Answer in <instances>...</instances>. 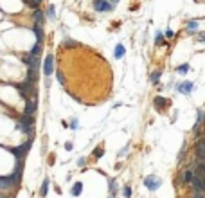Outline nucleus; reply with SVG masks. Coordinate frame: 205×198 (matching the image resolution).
<instances>
[{"label":"nucleus","instance_id":"nucleus-27","mask_svg":"<svg viewBox=\"0 0 205 198\" xmlns=\"http://www.w3.org/2000/svg\"><path fill=\"white\" fill-rule=\"evenodd\" d=\"M122 196L124 198L132 196V187H130V185H124V187H122Z\"/></svg>","mask_w":205,"mask_h":198},{"label":"nucleus","instance_id":"nucleus-30","mask_svg":"<svg viewBox=\"0 0 205 198\" xmlns=\"http://www.w3.org/2000/svg\"><path fill=\"white\" fill-rule=\"evenodd\" d=\"M65 47H78V43L72 42V38H65Z\"/></svg>","mask_w":205,"mask_h":198},{"label":"nucleus","instance_id":"nucleus-20","mask_svg":"<svg viewBox=\"0 0 205 198\" xmlns=\"http://www.w3.org/2000/svg\"><path fill=\"white\" fill-rule=\"evenodd\" d=\"M81 191H83V184L81 182H76L72 185V189H70V193H72V196H79Z\"/></svg>","mask_w":205,"mask_h":198},{"label":"nucleus","instance_id":"nucleus-18","mask_svg":"<svg viewBox=\"0 0 205 198\" xmlns=\"http://www.w3.org/2000/svg\"><path fill=\"white\" fill-rule=\"evenodd\" d=\"M160 76H162V70H160V69H157V70H153V72L149 74V81H151L153 85H157L158 79H160Z\"/></svg>","mask_w":205,"mask_h":198},{"label":"nucleus","instance_id":"nucleus-11","mask_svg":"<svg viewBox=\"0 0 205 198\" xmlns=\"http://www.w3.org/2000/svg\"><path fill=\"white\" fill-rule=\"evenodd\" d=\"M203 119H205V112L198 110L196 112V123H194V126H192V132L196 133V137L200 135V126H202V123H203Z\"/></svg>","mask_w":205,"mask_h":198},{"label":"nucleus","instance_id":"nucleus-12","mask_svg":"<svg viewBox=\"0 0 205 198\" xmlns=\"http://www.w3.org/2000/svg\"><path fill=\"white\" fill-rule=\"evenodd\" d=\"M38 76H40V70H36V69H27V78H25V81H29V83H36L38 81Z\"/></svg>","mask_w":205,"mask_h":198},{"label":"nucleus","instance_id":"nucleus-36","mask_svg":"<svg viewBox=\"0 0 205 198\" xmlns=\"http://www.w3.org/2000/svg\"><path fill=\"white\" fill-rule=\"evenodd\" d=\"M85 164H87V160H85V159H83V157H81L79 160H78V166H79V168H83V166H85Z\"/></svg>","mask_w":205,"mask_h":198},{"label":"nucleus","instance_id":"nucleus-15","mask_svg":"<svg viewBox=\"0 0 205 198\" xmlns=\"http://www.w3.org/2000/svg\"><path fill=\"white\" fill-rule=\"evenodd\" d=\"M192 178H194V171L192 169H183V175H182V182L183 184H189L191 185V182H192Z\"/></svg>","mask_w":205,"mask_h":198},{"label":"nucleus","instance_id":"nucleus-44","mask_svg":"<svg viewBox=\"0 0 205 198\" xmlns=\"http://www.w3.org/2000/svg\"><path fill=\"white\" fill-rule=\"evenodd\" d=\"M110 198H113V196H110Z\"/></svg>","mask_w":205,"mask_h":198},{"label":"nucleus","instance_id":"nucleus-37","mask_svg":"<svg viewBox=\"0 0 205 198\" xmlns=\"http://www.w3.org/2000/svg\"><path fill=\"white\" fill-rule=\"evenodd\" d=\"M126 151H128V146H126V148H122V150L119 151V157H124V153H126Z\"/></svg>","mask_w":205,"mask_h":198},{"label":"nucleus","instance_id":"nucleus-3","mask_svg":"<svg viewBox=\"0 0 205 198\" xmlns=\"http://www.w3.org/2000/svg\"><path fill=\"white\" fill-rule=\"evenodd\" d=\"M20 176H22V173H16V171H15V175L0 176V189H9V187H15L16 184L20 182Z\"/></svg>","mask_w":205,"mask_h":198},{"label":"nucleus","instance_id":"nucleus-5","mask_svg":"<svg viewBox=\"0 0 205 198\" xmlns=\"http://www.w3.org/2000/svg\"><path fill=\"white\" fill-rule=\"evenodd\" d=\"M162 185V178L160 176H157V175H149L144 178V187L149 191H157L158 187Z\"/></svg>","mask_w":205,"mask_h":198},{"label":"nucleus","instance_id":"nucleus-41","mask_svg":"<svg viewBox=\"0 0 205 198\" xmlns=\"http://www.w3.org/2000/svg\"><path fill=\"white\" fill-rule=\"evenodd\" d=\"M108 2H110L112 6H117V4H119V0H108Z\"/></svg>","mask_w":205,"mask_h":198},{"label":"nucleus","instance_id":"nucleus-26","mask_svg":"<svg viewBox=\"0 0 205 198\" xmlns=\"http://www.w3.org/2000/svg\"><path fill=\"white\" fill-rule=\"evenodd\" d=\"M23 4H25V6H29V8H32L34 11L38 9V2H36V0H23Z\"/></svg>","mask_w":205,"mask_h":198},{"label":"nucleus","instance_id":"nucleus-8","mask_svg":"<svg viewBox=\"0 0 205 198\" xmlns=\"http://www.w3.org/2000/svg\"><path fill=\"white\" fill-rule=\"evenodd\" d=\"M113 8L115 6H112L108 0H94V9L97 13H110L113 11Z\"/></svg>","mask_w":205,"mask_h":198},{"label":"nucleus","instance_id":"nucleus-43","mask_svg":"<svg viewBox=\"0 0 205 198\" xmlns=\"http://www.w3.org/2000/svg\"><path fill=\"white\" fill-rule=\"evenodd\" d=\"M36 2H38V4H40V2H42V0H36Z\"/></svg>","mask_w":205,"mask_h":198},{"label":"nucleus","instance_id":"nucleus-23","mask_svg":"<svg viewBox=\"0 0 205 198\" xmlns=\"http://www.w3.org/2000/svg\"><path fill=\"white\" fill-rule=\"evenodd\" d=\"M42 47H43V43H36L32 49H31V54L36 56V58H40V54H42Z\"/></svg>","mask_w":205,"mask_h":198},{"label":"nucleus","instance_id":"nucleus-9","mask_svg":"<svg viewBox=\"0 0 205 198\" xmlns=\"http://www.w3.org/2000/svg\"><path fill=\"white\" fill-rule=\"evenodd\" d=\"M175 88L180 94L189 95V94H192V90H194V83H192V81H182V83H178Z\"/></svg>","mask_w":205,"mask_h":198},{"label":"nucleus","instance_id":"nucleus-39","mask_svg":"<svg viewBox=\"0 0 205 198\" xmlns=\"http://www.w3.org/2000/svg\"><path fill=\"white\" fill-rule=\"evenodd\" d=\"M166 36H168V38H173V36H175V33H173V31H166Z\"/></svg>","mask_w":205,"mask_h":198},{"label":"nucleus","instance_id":"nucleus-25","mask_svg":"<svg viewBox=\"0 0 205 198\" xmlns=\"http://www.w3.org/2000/svg\"><path fill=\"white\" fill-rule=\"evenodd\" d=\"M47 16H49V18H51V20H56V8H54V6H49V8H47Z\"/></svg>","mask_w":205,"mask_h":198},{"label":"nucleus","instance_id":"nucleus-17","mask_svg":"<svg viewBox=\"0 0 205 198\" xmlns=\"http://www.w3.org/2000/svg\"><path fill=\"white\" fill-rule=\"evenodd\" d=\"M153 104H155V108H157V110H162V108L168 104V101H166L162 95H157V97L153 99Z\"/></svg>","mask_w":205,"mask_h":198},{"label":"nucleus","instance_id":"nucleus-10","mask_svg":"<svg viewBox=\"0 0 205 198\" xmlns=\"http://www.w3.org/2000/svg\"><path fill=\"white\" fill-rule=\"evenodd\" d=\"M191 187H192V193H205V187H203V176L194 175L192 182H191Z\"/></svg>","mask_w":205,"mask_h":198},{"label":"nucleus","instance_id":"nucleus-21","mask_svg":"<svg viewBox=\"0 0 205 198\" xmlns=\"http://www.w3.org/2000/svg\"><path fill=\"white\" fill-rule=\"evenodd\" d=\"M108 189H110V195L113 196V195L119 191V182L117 180H110V182H108Z\"/></svg>","mask_w":205,"mask_h":198},{"label":"nucleus","instance_id":"nucleus-32","mask_svg":"<svg viewBox=\"0 0 205 198\" xmlns=\"http://www.w3.org/2000/svg\"><path fill=\"white\" fill-rule=\"evenodd\" d=\"M183 157H185V144L182 146V150H180V155H178V162L183 160Z\"/></svg>","mask_w":205,"mask_h":198},{"label":"nucleus","instance_id":"nucleus-31","mask_svg":"<svg viewBox=\"0 0 205 198\" xmlns=\"http://www.w3.org/2000/svg\"><path fill=\"white\" fill-rule=\"evenodd\" d=\"M68 128L78 130V117H72V119H70V126H68Z\"/></svg>","mask_w":205,"mask_h":198},{"label":"nucleus","instance_id":"nucleus-24","mask_svg":"<svg viewBox=\"0 0 205 198\" xmlns=\"http://www.w3.org/2000/svg\"><path fill=\"white\" fill-rule=\"evenodd\" d=\"M176 72L178 74H187L189 72V63H182V65L176 67Z\"/></svg>","mask_w":205,"mask_h":198},{"label":"nucleus","instance_id":"nucleus-29","mask_svg":"<svg viewBox=\"0 0 205 198\" xmlns=\"http://www.w3.org/2000/svg\"><path fill=\"white\" fill-rule=\"evenodd\" d=\"M155 43L157 45L162 43V31H157V34H155Z\"/></svg>","mask_w":205,"mask_h":198},{"label":"nucleus","instance_id":"nucleus-4","mask_svg":"<svg viewBox=\"0 0 205 198\" xmlns=\"http://www.w3.org/2000/svg\"><path fill=\"white\" fill-rule=\"evenodd\" d=\"M36 108H38V90L32 94V99H27L25 101V108H23V114L25 115H34V112H36Z\"/></svg>","mask_w":205,"mask_h":198},{"label":"nucleus","instance_id":"nucleus-14","mask_svg":"<svg viewBox=\"0 0 205 198\" xmlns=\"http://www.w3.org/2000/svg\"><path fill=\"white\" fill-rule=\"evenodd\" d=\"M32 20H34V23H36V25H43V22H45V13H43V11H40V9H36V11L32 13Z\"/></svg>","mask_w":205,"mask_h":198},{"label":"nucleus","instance_id":"nucleus-2","mask_svg":"<svg viewBox=\"0 0 205 198\" xmlns=\"http://www.w3.org/2000/svg\"><path fill=\"white\" fill-rule=\"evenodd\" d=\"M31 146H32V137H29V140H27V142H23V144H20V146H16V148H8V150L16 157V160H23V157L29 153Z\"/></svg>","mask_w":205,"mask_h":198},{"label":"nucleus","instance_id":"nucleus-35","mask_svg":"<svg viewBox=\"0 0 205 198\" xmlns=\"http://www.w3.org/2000/svg\"><path fill=\"white\" fill-rule=\"evenodd\" d=\"M191 198H205V193H192Z\"/></svg>","mask_w":205,"mask_h":198},{"label":"nucleus","instance_id":"nucleus-34","mask_svg":"<svg viewBox=\"0 0 205 198\" xmlns=\"http://www.w3.org/2000/svg\"><path fill=\"white\" fill-rule=\"evenodd\" d=\"M56 78H58L59 83H65V78H63V74L59 72V70H56Z\"/></svg>","mask_w":205,"mask_h":198},{"label":"nucleus","instance_id":"nucleus-6","mask_svg":"<svg viewBox=\"0 0 205 198\" xmlns=\"http://www.w3.org/2000/svg\"><path fill=\"white\" fill-rule=\"evenodd\" d=\"M22 61L27 65V69H36V70H40V67H42V59L36 58V56H32V54H23L22 56Z\"/></svg>","mask_w":205,"mask_h":198},{"label":"nucleus","instance_id":"nucleus-16","mask_svg":"<svg viewBox=\"0 0 205 198\" xmlns=\"http://www.w3.org/2000/svg\"><path fill=\"white\" fill-rule=\"evenodd\" d=\"M124 52H126L124 45H122V43H117V45H115V51H113V58H115V59H121L122 56H124Z\"/></svg>","mask_w":205,"mask_h":198},{"label":"nucleus","instance_id":"nucleus-19","mask_svg":"<svg viewBox=\"0 0 205 198\" xmlns=\"http://www.w3.org/2000/svg\"><path fill=\"white\" fill-rule=\"evenodd\" d=\"M198 25H200V23H198V20H189V22L185 23V29L189 31V33H196V31H198Z\"/></svg>","mask_w":205,"mask_h":198},{"label":"nucleus","instance_id":"nucleus-13","mask_svg":"<svg viewBox=\"0 0 205 198\" xmlns=\"http://www.w3.org/2000/svg\"><path fill=\"white\" fill-rule=\"evenodd\" d=\"M32 31H34V34H36V43H43L45 40V34H43V29H42V25H32Z\"/></svg>","mask_w":205,"mask_h":198},{"label":"nucleus","instance_id":"nucleus-1","mask_svg":"<svg viewBox=\"0 0 205 198\" xmlns=\"http://www.w3.org/2000/svg\"><path fill=\"white\" fill-rule=\"evenodd\" d=\"M16 130H20L23 133H29V137H32V133H34V119L31 117V115H25V114L20 115Z\"/></svg>","mask_w":205,"mask_h":198},{"label":"nucleus","instance_id":"nucleus-38","mask_svg":"<svg viewBox=\"0 0 205 198\" xmlns=\"http://www.w3.org/2000/svg\"><path fill=\"white\" fill-rule=\"evenodd\" d=\"M72 142H65V150H68V151H70V150H72Z\"/></svg>","mask_w":205,"mask_h":198},{"label":"nucleus","instance_id":"nucleus-28","mask_svg":"<svg viewBox=\"0 0 205 198\" xmlns=\"http://www.w3.org/2000/svg\"><path fill=\"white\" fill-rule=\"evenodd\" d=\"M102 155H104V150H102L101 146H99V148H95V150H94V157H95V159H101Z\"/></svg>","mask_w":205,"mask_h":198},{"label":"nucleus","instance_id":"nucleus-42","mask_svg":"<svg viewBox=\"0 0 205 198\" xmlns=\"http://www.w3.org/2000/svg\"><path fill=\"white\" fill-rule=\"evenodd\" d=\"M2 198H13V196H8V195H6V196H2Z\"/></svg>","mask_w":205,"mask_h":198},{"label":"nucleus","instance_id":"nucleus-7","mask_svg":"<svg viewBox=\"0 0 205 198\" xmlns=\"http://www.w3.org/2000/svg\"><path fill=\"white\" fill-rule=\"evenodd\" d=\"M54 54H47L43 59V74H45V78H51L52 72H54Z\"/></svg>","mask_w":205,"mask_h":198},{"label":"nucleus","instance_id":"nucleus-40","mask_svg":"<svg viewBox=\"0 0 205 198\" xmlns=\"http://www.w3.org/2000/svg\"><path fill=\"white\" fill-rule=\"evenodd\" d=\"M51 83H52V81H51V78H47V79H45V87L49 88V87H51Z\"/></svg>","mask_w":205,"mask_h":198},{"label":"nucleus","instance_id":"nucleus-33","mask_svg":"<svg viewBox=\"0 0 205 198\" xmlns=\"http://www.w3.org/2000/svg\"><path fill=\"white\" fill-rule=\"evenodd\" d=\"M196 42H198V43H205V33H200V34H198Z\"/></svg>","mask_w":205,"mask_h":198},{"label":"nucleus","instance_id":"nucleus-22","mask_svg":"<svg viewBox=\"0 0 205 198\" xmlns=\"http://www.w3.org/2000/svg\"><path fill=\"white\" fill-rule=\"evenodd\" d=\"M47 191H49V178H45L43 184H42V187H40V196L45 198L47 196Z\"/></svg>","mask_w":205,"mask_h":198}]
</instances>
